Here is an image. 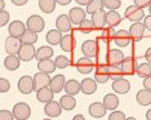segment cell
I'll return each mask as SVG.
<instances>
[{
    "mask_svg": "<svg viewBox=\"0 0 151 120\" xmlns=\"http://www.w3.org/2000/svg\"><path fill=\"white\" fill-rule=\"evenodd\" d=\"M13 116H14V119L17 120H27L30 118V115H31V109H30V106L25 103V102H18V103H16L13 106Z\"/></svg>",
    "mask_w": 151,
    "mask_h": 120,
    "instance_id": "obj_1",
    "label": "cell"
},
{
    "mask_svg": "<svg viewBox=\"0 0 151 120\" xmlns=\"http://www.w3.org/2000/svg\"><path fill=\"white\" fill-rule=\"evenodd\" d=\"M26 26L29 30H31L34 32H42L45 27V22H44L43 17L37 16V14H34V16H30L26 21Z\"/></svg>",
    "mask_w": 151,
    "mask_h": 120,
    "instance_id": "obj_2",
    "label": "cell"
},
{
    "mask_svg": "<svg viewBox=\"0 0 151 120\" xmlns=\"http://www.w3.org/2000/svg\"><path fill=\"white\" fill-rule=\"evenodd\" d=\"M125 18L130 22H139L142 18H145V12L137 5H130L125 9Z\"/></svg>",
    "mask_w": 151,
    "mask_h": 120,
    "instance_id": "obj_3",
    "label": "cell"
},
{
    "mask_svg": "<svg viewBox=\"0 0 151 120\" xmlns=\"http://www.w3.org/2000/svg\"><path fill=\"white\" fill-rule=\"evenodd\" d=\"M21 47H22V42L19 37L9 35L5 39V52L8 54H18Z\"/></svg>",
    "mask_w": 151,
    "mask_h": 120,
    "instance_id": "obj_4",
    "label": "cell"
},
{
    "mask_svg": "<svg viewBox=\"0 0 151 120\" xmlns=\"http://www.w3.org/2000/svg\"><path fill=\"white\" fill-rule=\"evenodd\" d=\"M81 53L88 58H94L98 54V43L94 40H85L81 44Z\"/></svg>",
    "mask_w": 151,
    "mask_h": 120,
    "instance_id": "obj_5",
    "label": "cell"
},
{
    "mask_svg": "<svg viewBox=\"0 0 151 120\" xmlns=\"http://www.w3.org/2000/svg\"><path fill=\"white\" fill-rule=\"evenodd\" d=\"M35 48H34L32 44H22L21 49H19L18 52V58L21 61H23V62H29V61H31L34 57H35Z\"/></svg>",
    "mask_w": 151,
    "mask_h": 120,
    "instance_id": "obj_6",
    "label": "cell"
},
{
    "mask_svg": "<svg viewBox=\"0 0 151 120\" xmlns=\"http://www.w3.org/2000/svg\"><path fill=\"white\" fill-rule=\"evenodd\" d=\"M62 112V107H61L60 102H56V101H49L47 102L45 106H44V114L49 118H58Z\"/></svg>",
    "mask_w": 151,
    "mask_h": 120,
    "instance_id": "obj_7",
    "label": "cell"
},
{
    "mask_svg": "<svg viewBox=\"0 0 151 120\" xmlns=\"http://www.w3.org/2000/svg\"><path fill=\"white\" fill-rule=\"evenodd\" d=\"M50 78L49 74H45V73H37L35 74L34 76V91H39L44 87H49V83H50Z\"/></svg>",
    "mask_w": 151,
    "mask_h": 120,
    "instance_id": "obj_8",
    "label": "cell"
},
{
    "mask_svg": "<svg viewBox=\"0 0 151 120\" xmlns=\"http://www.w3.org/2000/svg\"><path fill=\"white\" fill-rule=\"evenodd\" d=\"M18 91L22 94H30L34 91V78L25 75L18 80Z\"/></svg>",
    "mask_w": 151,
    "mask_h": 120,
    "instance_id": "obj_9",
    "label": "cell"
},
{
    "mask_svg": "<svg viewBox=\"0 0 151 120\" xmlns=\"http://www.w3.org/2000/svg\"><path fill=\"white\" fill-rule=\"evenodd\" d=\"M145 25L141 22H134L132 26L129 27V36L130 39H133L134 42H138V40H141L143 37V35H145Z\"/></svg>",
    "mask_w": 151,
    "mask_h": 120,
    "instance_id": "obj_10",
    "label": "cell"
},
{
    "mask_svg": "<svg viewBox=\"0 0 151 120\" xmlns=\"http://www.w3.org/2000/svg\"><path fill=\"white\" fill-rule=\"evenodd\" d=\"M93 67H94V65L91 61V58H88L85 56L79 58L76 62V70L80 74H91L93 71Z\"/></svg>",
    "mask_w": 151,
    "mask_h": 120,
    "instance_id": "obj_11",
    "label": "cell"
},
{
    "mask_svg": "<svg viewBox=\"0 0 151 120\" xmlns=\"http://www.w3.org/2000/svg\"><path fill=\"white\" fill-rule=\"evenodd\" d=\"M85 16H87V12L83 11L81 8H76V6L68 12V18H70L71 23H74L75 26L80 25V23L85 19Z\"/></svg>",
    "mask_w": 151,
    "mask_h": 120,
    "instance_id": "obj_12",
    "label": "cell"
},
{
    "mask_svg": "<svg viewBox=\"0 0 151 120\" xmlns=\"http://www.w3.org/2000/svg\"><path fill=\"white\" fill-rule=\"evenodd\" d=\"M106 111L107 109L105 107L104 103L101 102H93L91 106H89V115L93 119H101L106 115Z\"/></svg>",
    "mask_w": 151,
    "mask_h": 120,
    "instance_id": "obj_13",
    "label": "cell"
},
{
    "mask_svg": "<svg viewBox=\"0 0 151 120\" xmlns=\"http://www.w3.org/2000/svg\"><path fill=\"white\" fill-rule=\"evenodd\" d=\"M130 40L132 39H130V36H129V32L125 31V30H119V31H116L115 35H114L115 44L118 47H122V48L128 47L130 44Z\"/></svg>",
    "mask_w": 151,
    "mask_h": 120,
    "instance_id": "obj_14",
    "label": "cell"
},
{
    "mask_svg": "<svg viewBox=\"0 0 151 120\" xmlns=\"http://www.w3.org/2000/svg\"><path fill=\"white\" fill-rule=\"evenodd\" d=\"M60 45H61V49H62L63 52L70 53V52H73L75 49V47H76V40H75V37L73 35L66 34V35H63L62 39H61Z\"/></svg>",
    "mask_w": 151,
    "mask_h": 120,
    "instance_id": "obj_15",
    "label": "cell"
},
{
    "mask_svg": "<svg viewBox=\"0 0 151 120\" xmlns=\"http://www.w3.org/2000/svg\"><path fill=\"white\" fill-rule=\"evenodd\" d=\"M65 84H66V79H65L63 75H56L50 79V83H49V88L52 89L53 93H60V92L63 91Z\"/></svg>",
    "mask_w": 151,
    "mask_h": 120,
    "instance_id": "obj_16",
    "label": "cell"
},
{
    "mask_svg": "<svg viewBox=\"0 0 151 120\" xmlns=\"http://www.w3.org/2000/svg\"><path fill=\"white\" fill-rule=\"evenodd\" d=\"M112 89H114V92L116 94H125V93H128L130 89V83L123 78L116 79V80H114V83H112Z\"/></svg>",
    "mask_w": 151,
    "mask_h": 120,
    "instance_id": "obj_17",
    "label": "cell"
},
{
    "mask_svg": "<svg viewBox=\"0 0 151 120\" xmlns=\"http://www.w3.org/2000/svg\"><path fill=\"white\" fill-rule=\"evenodd\" d=\"M120 68H122V71L124 73V75H133L136 73L137 63L133 58L124 57V60H123L122 63H120Z\"/></svg>",
    "mask_w": 151,
    "mask_h": 120,
    "instance_id": "obj_18",
    "label": "cell"
},
{
    "mask_svg": "<svg viewBox=\"0 0 151 120\" xmlns=\"http://www.w3.org/2000/svg\"><path fill=\"white\" fill-rule=\"evenodd\" d=\"M80 91L84 94H93L97 91V81L91 78H85L80 83Z\"/></svg>",
    "mask_w": 151,
    "mask_h": 120,
    "instance_id": "obj_19",
    "label": "cell"
},
{
    "mask_svg": "<svg viewBox=\"0 0 151 120\" xmlns=\"http://www.w3.org/2000/svg\"><path fill=\"white\" fill-rule=\"evenodd\" d=\"M109 71H107V65H99L97 66L94 71V80L99 84H104L107 83L109 80Z\"/></svg>",
    "mask_w": 151,
    "mask_h": 120,
    "instance_id": "obj_20",
    "label": "cell"
},
{
    "mask_svg": "<svg viewBox=\"0 0 151 120\" xmlns=\"http://www.w3.org/2000/svg\"><path fill=\"white\" fill-rule=\"evenodd\" d=\"M25 31H26L25 23L21 22V21H13V22H11V25H9V27H8V32H9L11 36L21 37Z\"/></svg>",
    "mask_w": 151,
    "mask_h": 120,
    "instance_id": "obj_21",
    "label": "cell"
},
{
    "mask_svg": "<svg viewBox=\"0 0 151 120\" xmlns=\"http://www.w3.org/2000/svg\"><path fill=\"white\" fill-rule=\"evenodd\" d=\"M56 29L61 32H68L71 30V21L66 14H61L56 19Z\"/></svg>",
    "mask_w": 151,
    "mask_h": 120,
    "instance_id": "obj_22",
    "label": "cell"
},
{
    "mask_svg": "<svg viewBox=\"0 0 151 120\" xmlns=\"http://www.w3.org/2000/svg\"><path fill=\"white\" fill-rule=\"evenodd\" d=\"M53 96H54V93L49 87H44L42 89H39V91H36V98H37V101L42 102V103H47V102L52 101Z\"/></svg>",
    "mask_w": 151,
    "mask_h": 120,
    "instance_id": "obj_23",
    "label": "cell"
},
{
    "mask_svg": "<svg viewBox=\"0 0 151 120\" xmlns=\"http://www.w3.org/2000/svg\"><path fill=\"white\" fill-rule=\"evenodd\" d=\"M54 54V50L52 47H48V45H43L40 47L39 49L36 50L35 53V58L37 61H43V60H50Z\"/></svg>",
    "mask_w": 151,
    "mask_h": 120,
    "instance_id": "obj_24",
    "label": "cell"
},
{
    "mask_svg": "<svg viewBox=\"0 0 151 120\" xmlns=\"http://www.w3.org/2000/svg\"><path fill=\"white\" fill-rule=\"evenodd\" d=\"M37 68L40 73H45V74H52L56 71V63L52 60H43V61H37Z\"/></svg>",
    "mask_w": 151,
    "mask_h": 120,
    "instance_id": "obj_25",
    "label": "cell"
},
{
    "mask_svg": "<svg viewBox=\"0 0 151 120\" xmlns=\"http://www.w3.org/2000/svg\"><path fill=\"white\" fill-rule=\"evenodd\" d=\"M92 22L94 25V29L102 30L106 25V12L99 11L92 14Z\"/></svg>",
    "mask_w": 151,
    "mask_h": 120,
    "instance_id": "obj_26",
    "label": "cell"
},
{
    "mask_svg": "<svg viewBox=\"0 0 151 120\" xmlns=\"http://www.w3.org/2000/svg\"><path fill=\"white\" fill-rule=\"evenodd\" d=\"M62 32L60 30H50V31L47 32L45 35V40L49 45H58L61 43V39H62Z\"/></svg>",
    "mask_w": 151,
    "mask_h": 120,
    "instance_id": "obj_27",
    "label": "cell"
},
{
    "mask_svg": "<svg viewBox=\"0 0 151 120\" xmlns=\"http://www.w3.org/2000/svg\"><path fill=\"white\" fill-rule=\"evenodd\" d=\"M19 62H21V60L18 58L17 54H9L4 60V67L9 71H14L19 67V65H21Z\"/></svg>",
    "mask_w": 151,
    "mask_h": 120,
    "instance_id": "obj_28",
    "label": "cell"
},
{
    "mask_svg": "<svg viewBox=\"0 0 151 120\" xmlns=\"http://www.w3.org/2000/svg\"><path fill=\"white\" fill-rule=\"evenodd\" d=\"M136 99L138 102V105L141 106H147L151 103V91L149 89H142V91H138L136 94Z\"/></svg>",
    "mask_w": 151,
    "mask_h": 120,
    "instance_id": "obj_29",
    "label": "cell"
},
{
    "mask_svg": "<svg viewBox=\"0 0 151 120\" xmlns=\"http://www.w3.org/2000/svg\"><path fill=\"white\" fill-rule=\"evenodd\" d=\"M124 60V54L119 49H111L107 53V62L110 65H120Z\"/></svg>",
    "mask_w": 151,
    "mask_h": 120,
    "instance_id": "obj_30",
    "label": "cell"
},
{
    "mask_svg": "<svg viewBox=\"0 0 151 120\" xmlns=\"http://www.w3.org/2000/svg\"><path fill=\"white\" fill-rule=\"evenodd\" d=\"M65 92L66 94H70V96H76L79 92H80V83L75 79H70V80L66 81L65 84Z\"/></svg>",
    "mask_w": 151,
    "mask_h": 120,
    "instance_id": "obj_31",
    "label": "cell"
},
{
    "mask_svg": "<svg viewBox=\"0 0 151 120\" xmlns=\"http://www.w3.org/2000/svg\"><path fill=\"white\" fill-rule=\"evenodd\" d=\"M120 22H122V17H120V14L116 11L106 12V25L109 27H112V29H114V27L118 26Z\"/></svg>",
    "mask_w": 151,
    "mask_h": 120,
    "instance_id": "obj_32",
    "label": "cell"
},
{
    "mask_svg": "<svg viewBox=\"0 0 151 120\" xmlns=\"http://www.w3.org/2000/svg\"><path fill=\"white\" fill-rule=\"evenodd\" d=\"M60 105L62 110H66V111H71L75 106H76V101H75L74 96H70V94H66V96H62L60 99Z\"/></svg>",
    "mask_w": 151,
    "mask_h": 120,
    "instance_id": "obj_33",
    "label": "cell"
},
{
    "mask_svg": "<svg viewBox=\"0 0 151 120\" xmlns=\"http://www.w3.org/2000/svg\"><path fill=\"white\" fill-rule=\"evenodd\" d=\"M102 103L105 105V107L107 110H115L116 107L119 106V98L116 94H111V93H107L104 97V102Z\"/></svg>",
    "mask_w": 151,
    "mask_h": 120,
    "instance_id": "obj_34",
    "label": "cell"
},
{
    "mask_svg": "<svg viewBox=\"0 0 151 120\" xmlns=\"http://www.w3.org/2000/svg\"><path fill=\"white\" fill-rule=\"evenodd\" d=\"M107 71H109V78L111 80H116L124 76V73L120 68V65H107Z\"/></svg>",
    "mask_w": 151,
    "mask_h": 120,
    "instance_id": "obj_35",
    "label": "cell"
},
{
    "mask_svg": "<svg viewBox=\"0 0 151 120\" xmlns=\"http://www.w3.org/2000/svg\"><path fill=\"white\" fill-rule=\"evenodd\" d=\"M56 0H39V8L44 13H52L56 9Z\"/></svg>",
    "mask_w": 151,
    "mask_h": 120,
    "instance_id": "obj_36",
    "label": "cell"
},
{
    "mask_svg": "<svg viewBox=\"0 0 151 120\" xmlns=\"http://www.w3.org/2000/svg\"><path fill=\"white\" fill-rule=\"evenodd\" d=\"M19 39H21L22 44H32V45H34V44L37 42V34L27 29Z\"/></svg>",
    "mask_w": 151,
    "mask_h": 120,
    "instance_id": "obj_37",
    "label": "cell"
},
{
    "mask_svg": "<svg viewBox=\"0 0 151 120\" xmlns=\"http://www.w3.org/2000/svg\"><path fill=\"white\" fill-rule=\"evenodd\" d=\"M104 8V0H92L91 3L87 5V12L88 14H93L96 12H99L102 11Z\"/></svg>",
    "mask_w": 151,
    "mask_h": 120,
    "instance_id": "obj_38",
    "label": "cell"
},
{
    "mask_svg": "<svg viewBox=\"0 0 151 120\" xmlns=\"http://www.w3.org/2000/svg\"><path fill=\"white\" fill-rule=\"evenodd\" d=\"M136 74L138 75L139 78H146L151 75V63H141L139 66H137L136 68Z\"/></svg>",
    "mask_w": 151,
    "mask_h": 120,
    "instance_id": "obj_39",
    "label": "cell"
},
{
    "mask_svg": "<svg viewBox=\"0 0 151 120\" xmlns=\"http://www.w3.org/2000/svg\"><path fill=\"white\" fill-rule=\"evenodd\" d=\"M79 29H80V31L83 34H89L94 30V25H93V22L89 21V19H84V21L79 25Z\"/></svg>",
    "mask_w": 151,
    "mask_h": 120,
    "instance_id": "obj_40",
    "label": "cell"
},
{
    "mask_svg": "<svg viewBox=\"0 0 151 120\" xmlns=\"http://www.w3.org/2000/svg\"><path fill=\"white\" fill-rule=\"evenodd\" d=\"M54 63H56L57 68H66L68 65H70V60H68L66 56H58V57H56Z\"/></svg>",
    "mask_w": 151,
    "mask_h": 120,
    "instance_id": "obj_41",
    "label": "cell"
},
{
    "mask_svg": "<svg viewBox=\"0 0 151 120\" xmlns=\"http://www.w3.org/2000/svg\"><path fill=\"white\" fill-rule=\"evenodd\" d=\"M114 35H115V31L112 30V27H110V29H102V32H101V39L104 40L105 43L110 42L111 39H114Z\"/></svg>",
    "mask_w": 151,
    "mask_h": 120,
    "instance_id": "obj_42",
    "label": "cell"
},
{
    "mask_svg": "<svg viewBox=\"0 0 151 120\" xmlns=\"http://www.w3.org/2000/svg\"><path fill=\"white\" fill-rule=\"evenodd\" d=\"M122 5L120 0H104V6H106L110 11H116Z\"/></svg>",
    "mask_w": 151,
    "mask_h": 120,
    "instance_id": "obj_43",
    "label": "cell"
},
{
    "mask_svg": "<svg viewBox=\"0 0 151 120\" xmlns=\"http://www.w3.org/2000/svg\"><path fill=\"white\" fill-rule=\"evenodd\" d=\"M11 89V83L4 78H0V93H6Z\"/></svg>",
    "mask_w": 151,
    "mask_h": 120,
    "instance_id": "obj_44",
    "label": "cell"
},
{
    "mask_svg": "<svg viewBox=\"0 0 151 120\" xmlns=\"http://www.w3.org/2000/svg\"><path fill=\"white\" fill-rule=\"evenodd\" d=\"M109 120H125V115L122 111H114L109 115Z\"/></svg>",
    "mask_w": 151,
    "mask_h": 120,
    "instance_id": "obj_45",
    "label": "cell"
},
{
    "mask_svg": "<svg viewBox=\"0 0 151 120\" xmlns=\"http://www.w3.org/2000/svg\"><path fill=\"white\" fill-rule=\"evenodd\" d=\"M13 112L8 111V110H0V120H13Z\"/></svg>",
    "mask_w": 151,
    "mask_h": 120,
    "instance_id": "obj_46",
    "label": "cell"
},
{
    "mask_svg": "<svg viewBox=\"0 0 151 120\" xmlns=\"http://www.w3.org/2000/svg\"><path fill=\"white\" fill-rule=\"evenodd\" d=\"M9 22V13L5 11L0 12V27H4Z\"/></svg>",
    "mask_w": 151,
    "mask_h": 120,
    "instance_id": "obj_47",
    "label": "cell"
},
{
    "mask_svg": "<svg viewBox=\"0 0 151 120\" xmlns=\"http://www.w3.org/2000/svg\"><path fill=\"white\" fill-rule=\"evenodd\" d=\"M134 1V5H137L138 8H149L151 4V0H133Z\"/></svg>",
    "mask_w": 151,
    "mask_h": 120,
    "instance_id": "obj_48",
    "label": "cell"
},
{
    "mask_svg": "<svg viewBox=\"0 0 151 120\" xmlns=\"http://www.w3.org/2000/svg\"><path fill=\"white\" fill-rule=\"evenodd\" d=\"M143 87L146 89H149V91H151V75L143 78Z\"/></svg>",
    "mask_w": 151,
    "mask_h": 120,
    "instance_id": "obj_49",
    "label": "cell"
},
{
    "mask_svg": "<svg viewBox=\"0 0 151 120\" xmlns=\"http://www.w3.org/2000/svg\"><path fill=\"white\" fill-rule=\"evenodd\" d=\"M143 25H145V29L149 30V31L151 32V14L145 17V21H143Z\"/></svg>",
    "mask_w": 151,
    "mask_h": 120,
    "instance_id": "obj_50",
    "label": "cell"
},
{
    "mask_svg": "<svg viewBox=\"0 0 151 120\" xmlns=\"http://www.w3.org/2000/svg\"><path fill=\"white\" fill-rule=\"evenodd\" d=\"M11 1L13 3L14 5H18V6H22V5H25L29 0H11Z\"/></svg>",
    "mask_w": 151,
    "mask_h": 120,
    "instance_id": "obj_51",
    "label": "cell"
},
{
    "mask_svg": "<svg viewBox=\"0 0 151 120\" xmlns=\"http://www.w3.org/2000/svg\"><path fill=\"white\" fill-rule=\"evenodd\" d=\"M145 58H146L147 62L151 63V48H149V49L146 50V53H145Z\"/></svg>",
    "mask_w": 151,
    "mask_h": 120,
    "instance_id": "obj_52",
    "label": "cell"
},
{
    "mask_svg": "<svg viewBox=\"0 0 151 120\" xmlns=\"http://www.w3.org/2000/svg\"><path fill=\"white\" fill-rule=\"evenodd\" d=\"M75 1H76L79 5H88L92 0H75Z\"/></svg>",
    "mask_w": 151,
    "mask_h": 120,
    "instance_id": "obj_53",
    "label": "cell"
},
{
    "mask_svg": "<svg viewBox=\"0 0 151 120\" xmlns=\"http://www.w3.org/2000/svg\"><path fill=\"white\" fill-rule=\"evenodd\" d=\"M56 3L60 5H67L71 3V0H56Z\"/></svg>",
    "mask_w": 151,
    "mask_h": 120,
    "instance_id": "obj_54",
    "label": "cell"
},
{
    "mask_svg": "<svg viewBox=\"0 0 151 120\" xmlns=\"http://www.w3.org/2000/svg\"><path fill=\"white\" fill-rule=\"evenodd\" d=\"M4 8H5V1L4 0H0V12L4 11Z\"/></svg>",
    "mask_w": 151,
    "mask_h": 120,
    "instance_id": "obj_55",
    "label": "cell"
},
{
    "mask_svg": "<svg viewBox=\"0 0 151 120\" xmlns=\"http://www.w3.org/2000/svg\"><path fill=\"white\" fill-rule=\"evenodd\" d=\"M73 119L74 120H84V116L83 115H75Z\"/></svg>",
    "mask_w": 151,
    "mask_h": 120,
    "instance_id": "obj_56",
    "label": "cell"
},
{
    "mask_svg": "<svg viewBox=\"0 0 151 120\" xmlns=\"http://www.w3.org/2000/svg\"><path fill=\"white\" fill-rule=\"evenodd\" d=\"M146 119H147V120H151V109L146 112Z\"/></svg>",
    "mask_w": 151,
    "mask_h": 120,
    "instance_id": "obj_57",
    "label": "cell"
},
{
    "mask_svg": "<svg viewBox=\"0 0 151 120\" xmlns=\"http://www.w3.org/2000/svg\"><path fill=\"white\" fill-rule=\"evenodd\" d=\"M149 13L151 14V4H150V6H149Z\"/></svg>",
    "mask_w": 151,
    "mask_h": 120,
    "instance_id": "obj_58",
    "label": "cell"
}]
</instances>
